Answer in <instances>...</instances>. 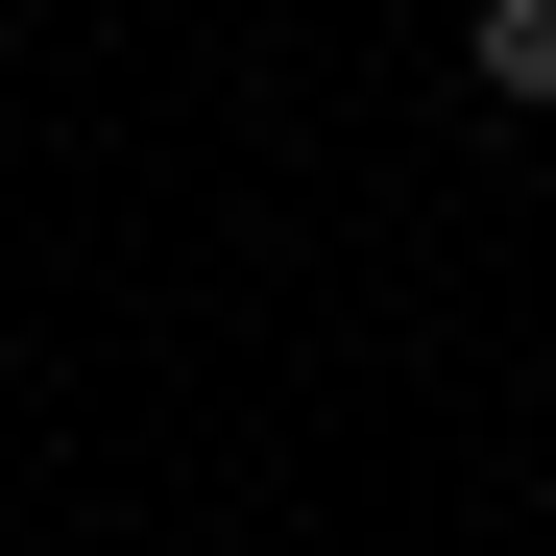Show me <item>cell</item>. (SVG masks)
<instances>
[{"label":"cell","instance_id":"6da1fadb","mask_svg":"<svg viewBox=\"0 0 556 556\" xmlns=\"http://www.w3.org/2000/svg\"><path fill=\"white\" fill-rule=\"evenodd\" d=\"M459 73H484V98H556V0H484V25H459Z\"/></svg>","mask_w":556,"mask_h":556}]
</instances>
